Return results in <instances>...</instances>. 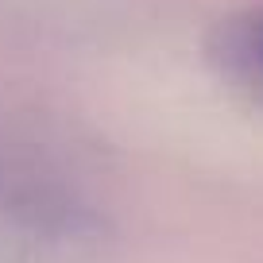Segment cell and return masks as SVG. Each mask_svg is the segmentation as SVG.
<instances>
[{
    "mask_svg": "<svg viewBox=\"0 0 263 263\" xmlns=\"http://www.w3.org/2000/svg\"><path fill=\"white\" fill-rule=\"evenodd\" d=\"M248 62H252L255 78H259V85H263V16L252 24V35H248Z\"/></svg>",
    "mask_w": 263,
    "mask_h": 263,
    "instance_id": "6da1fadb",
    "label": "cell"
}]
</instances>
